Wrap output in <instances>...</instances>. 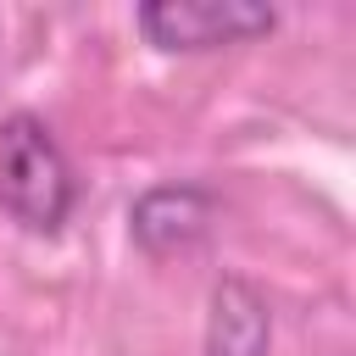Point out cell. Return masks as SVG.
<instances>
[{"label": "cell", "instance_id": "obj_1", "mask_svg": "<svg viewBox=\"0 0 356 356\" xmlns=\"http://www.w3.org/2000/svg\"><path fill=\"white\" fill-rule=\"evenodd\" d=\"M72 195L78 184L50 128L28 111L6 117L0 122V206L11 211V222H22L28 234H56L72 211Z\"/></svg>", "mask_w": 356, "mask_h": 356}, {"label": "cell", "instance_id": "obj_2", "mask_svg": "<svg viewBox=\"0 0 356 356\" xmlns=\"http://www.w3.org/2000/svg\"><path fill=\"white\" fill-rule=\"evenodd\" d=\"M273 28L267 6L250 0H156L139 6V33L156 50H217V44H245Z\"/></svg>", "mask_w": 356, "mask_h": 356}, {"label": "cell", "instance_id": "obj_3", "mask_svg": "<svg viewBox=\"0 0 356 356\" xmlns=\"http://www.w3.org/2000/svg\"><path fill=\"white\" fill-rule=\"evenodd\" d=\"M211 211H217V200L200 184H161V189L139 195V206H134V245L150 256L189 250L211 228Z\"/></svg>", "mask_w": 356, "mask_h": 356}, {"label": "cell", "instance_id": "obj_4", "mask_svg": "<svg viewBox=\"0 0 356 356\" xmlns=\"http://www.w3.org/2000/svg\"><path fill=\"white\" fill-rule=\"evenodd\" d=\"M267 300L245 278H222L211 295V323H206V356H267Z\"/></svg>", "mask_w": 356, "mask_h": 356}]
</instances>
